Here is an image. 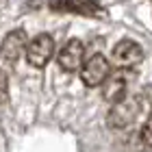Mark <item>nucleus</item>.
I'll return each instance as SVG.
<instances>
[{"label": "nucleus", "mask_w": 152, "mask_h": 152, "mask_svg": "<svg viewBox=\"0 0 152 152\" xmlns=\"http://www.w3.org/2000/svg\"><path fill=\"white\" fill-rule=\"evenodd\" d=\"M26 46H28V35H26L24 28H15L11 33H7L2 44H0V57H2L7 63H15V61L22 57V52H26Z\"/></svg>", "instance_id": "7"}, {"label": "nucleus", "mask_w": 152, "mask_h": 152, "mask_svg": "<svg viewBox=\"0 0 152 152\" xmlns=\"http://www.w3.org/2000/svg\"><path fill=\"white\" fill-rule=\"evenodd\" d=\"M57 63L63 72H78L85 63V44L80 39H70L67 44L59 50Z\"/></svg>", "instance_id": "6"}, {"label": "nucleus", "mask_w": 152, "mask_h": 152, "mask_svg": "<svg viewBox=\"0 0 152 152\" xmlns=\"http://www.w3.org/2000/svg\"><path fill=\"white\" fill-rule=\"evenodd\" d=\"M76 2V9H78V13H83V15H104V11L100 9V0H74Z\"/></svg>", "instance_id": "8"}, {"label": "nucleus", "mask_w": 152, "mask_h": 152, "mask_svg": "<svg viewBox=\"0 0 152 152\" xmlns=\"http://www.w3.org/2000/svg\"><path fill=\"white\" fill-rule=\"evenodd\" d=\"M139 139H141L143 146L152 148V113L146 117V122H143V126L139 130Z\"/></svg>", "instance_id": "10"}, {"label": "nucleus", "mask_w": 152, "mask_h": 152, "mask_svg": "<svg viewBox=\"0 0 152 152\" xmlns=\"http://www.w3.org/2000/svg\"><path fill=\"white\" fill-rule=\"evenodd\" d=\"M7 100H9V78L0 70V104H4Z\"/></svg>", "instance_id": "11"}, {"label": "nucleus", "mask_w": 152, "mask_h": 152, "mask_svg": "<svg viewBox=\"0 0 152 152\" xmlns=\"http://www.w3.org/2000/svg\"><path fill=\"white\" fill-rule=\"evenodd\" d=\"M109 74H111V63H109V59L100 52L91 54L80 67V80L85 83V87L102 85V83L109 78Z\"/></svg>", "instance_id": "3"}, {"label": "nucleus", "mask_w": 152, "mask_h": 152, "mask_svg": "<svg viewBox=\"0 0 152 152\" xmlns=\"http://www.w3.org/2000/svg\"><path fill=\"white\" fill-rule=\"evenodd\" d=\"M135 78L133 70H115L113 74H109V78L102 83V98L107 102H111V107L117 102L128 98V85Z\"/></svg>", "instance_id": "1"}, {"label": "nucleus", "mask_w": 152, "mask_h": 152, "mask_svg": "<svg viewBox=\"0 0 152 152\" xmlns=\"http://www.w3.org/2000/svg\"><path fill=\"white\" fill-rule=\"evenodd\" d=\"M26 61H28V65L37 67H46L50 63V59L54 57V39L48 35V33H41L37 35L35 39H31V44L26 46V52H24Z\"/></svg>", "instance_id": "4"}, {"label": "nucleus", "mask_w": 152, "mask_h": 152, "mask_svg": "<svg viewBox=\"0 0 152 152\" xmlns=\"http://www.w3.org/2000/svg\"><path fill=\"white\" fill-rule=\"evenodd\" d=\"M50 9L57 13H78L74 0H50Z\"/></svg>", "instance_id": "9"}, {"label": "nucleus", "mask_w": 152, "mask_h": 152, "mask_svg": "<svg viewBox=\"0 0 152 152\" xmlns=\"http://www.w3.org/2000/svg\"><path fill=\"white\" fill-rule=\"evenodd\" d=\"M139 100H141V104H143V102H148V104H152V85L143 87V91H141V96H139Z\"/></svg>", "instance_id": "12"}, {"label": "nucleus", "mask_w": 152, "mask_h": 152, "mask_svg": "<svg viewBox=\"0 0 152 152\" xmlns=\"http://www.w3.org/2000/svg\"><path fill=\"white\" fill-rule=\"evenodd\" d=\"M143 59V48L133 39H122L113 46V61L120 70H133Z\"/></svg>", "instance_id": "5"}, {"label": "nucleus", "mask_w": 152, "mask_h": 152, "mask_svg": "<svg viewBox=\"0 0 152 152\" xmlns=\"http://www.w3.org/2000/svg\"><path fill=\"white\" fill-rule=\"evenodd\" d=\"M141 100H139V96L137 98H126V100H122V102H117V104L111 107V111H109L107 115V124L111 128H126L130 126L135 120H137V115L141 113Z\"/></svg>", "instance_id": "2"}]
</instances>
